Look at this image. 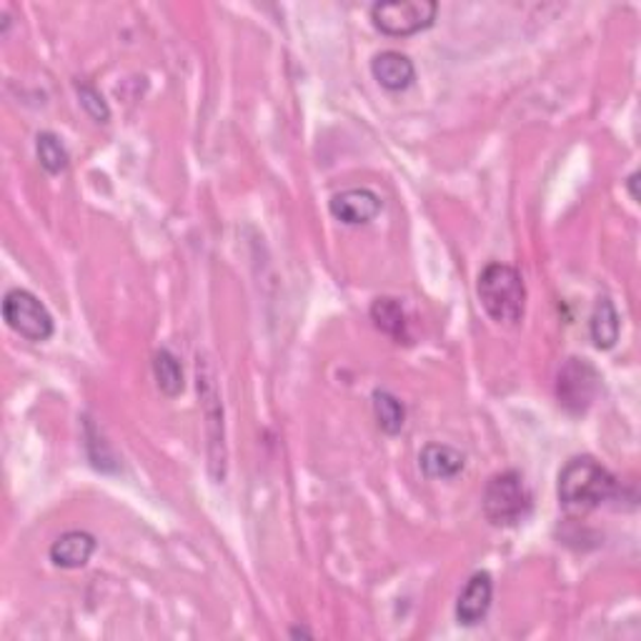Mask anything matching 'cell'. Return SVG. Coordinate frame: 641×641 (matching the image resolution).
Segmentation results:
<instances>
[{
  "mask_svg": "<svg viewBox=\"0 0 641 641\" xmlns=\"http://www.w3.org/2000/svg\"><path fill=\"white\" fill-rule=\"evenodd\" d=\"M619 494V481L592 457H573L559 471L556 496L569 513H589Z\"/></svg>",
  "mask_w": 641,
  "mask_h": 641,
  "instance_id": "cell-1",
  "label": "cell"
},
{
  "mask_svg": "<svg viewBox=\"0 0 641 641\" xmlns=\"http://www.w3.org/2000/svg\"><path fill=\"white\" fill-rule=\"evenodd\" d=\"M476 297L486 316L499 326H519L527 314V283L519 268L509 264H488L479 274Z\"/></svg>",
  "mask_w": 641,
  "mask_h": 641,
  "instance_id": "cell-2",
  "label": "cell"
},
{
  "mask_svg": "<svg viewBox=\"0 0 641 641\" xmlns=\"http://www.w3.org/2000/svg\"><path fill=\"white\" fill-rule=\"evenodd\" d=\"M481 509L492 527L511 529L519 527L531 513V492L519 471H499L486 481Z\"/></svg>",
  "mask_w": 641,
  "mask_h": 641,
  "instance_id": "cell-3",
  "label": "cell"
},
{
  "mask_svg": "<svg viewBox=\"0 0 641 641\" xmlns=\"http://www.w3.org/2000/svg\"><path fill=\"white\" fill-rule=\"evenodd\" d=\"M371 23L389 38H409L428 31L436 23L438 5L434 0H384L371 5Z\"/></svg>",
  "mask_w": 641,
  "mask_h": 641,
  "instance_id": "cell-4",
  "label": "cell"
},
{
  "mask_svg": "<svg viewBox=\"0 0 641 641\" xmlns=\"http://www.w3.org/2000/svg\"><path fill=\"white\" fill-rule=\"evenodd\" d=\"M198 396L206 413V436H208V471L216 484L226 479V432H223V403L218 396L216 374L206 359L198 353Z\"/></svg>",
  "mask_w": 641,
  "mask_h": 641,
  "instance_id": "cell-5",
  "label": "cell"
},
{
  "mask_svg": "<svg viewBox=\"0 0 641 641\" xmlns=\"http://www.w3.org/2000/svg\"><path fill=\"white\" fill-rule=\"evenodd\" d=\"M598 391H602V374L586 359H567L556 376V399L564 411L581 416L592 409Z\"/></svg>",
  "mask_w": 641,
  "mask_h": 641,
  "instance_id": "cell-6",
  "label": "cell"
},
{
  "mask_svg": "<svg viewBox=\"0 0 641 641\" xmlns=\"http://www.w3.org/2000/svg\"><path fill=\"white\" fill-rule=\"evenodd\" d=\"M3 318L8 328H13L15 334L23 336L28 341H48L56 331L53 316L46 309V303L40 301L36 293L25 289H11L3 297Z\"/></svg>",
  "mask_w": 641,
  "mask_h": 641,
  "instance_id": "cell-7",
  "label": "cell"
},
{
  "mask_svg": "<svg viewBox=\"0 0 641 641\" xmlns=\"http://www.w3.org/2000/svg\"><path fill=\"white\" fill-rule=\"evenodd\" d=\"M384 201L371 189H349L328 201V210L343 226H366L382 214Z\"/></svg>",
  "mask_w": 641,
  "mask_h": 641,
  "instance_id": "cell-8",
  "label": "cell"
},
{
  "mask_svg": "<svg viewBox=\"0 0 641 641\" xmlns=\"http://www.w3.org/2000/svg\"><path fill=\"white\" fill-rule=\"evenodd\" d=\"M494 602V579L488 571L471 573L467 586L461 589L457 598V621L461 627H479L486 619Z\"/></svg>",
  "mask_w": 641,
  "mask_h": 641,
  "instance_id": "cell-9",
  "label": "cell"
},
{
  "mask_svg": "<svg viewBox=\"0 0 641 641\" xmlns=\"http://www.w3.org/2000/svg\"><path fill=\"white\" fill-rule=\"evenodd\" d=\"M371 75L374 81L389 93L409 90L416 83V65L409 56L399 53V50H382L371 61Z\"/></svg>",
  "mask_w": 641,
  "mask_h": 641,
  "instance_id": "cell-10",
  "label": "cell"
},
{
  "mask_svg": "<svg viewBox=\"0 0 641 641\" xmlns=\"http://www.w3.org/2000/svg\"><path fill=\"white\" fill-rule=\"evenodd\" d=\"M98 542L96 536L88 534V531H65L50 544V561L56 564L58 569H81L90 561V556L96 554Z\"/></svg>",
  "mask_w": 641,
  "mask_h": 641,
  "instance_id": "cell-11",
  "label": "cell"
},
{
  "mask_svg": "<svg viewBox=\"0 0 641 641\" xmlns=\"http://www.w3.org/2000/svg\"><path fill=\"white\" fill-rule=\"evenodd\" d=\"M463 467H467L463 453L449 444H426L419 453V469L426 479H457Z\"/></svg>",
  "mask_w": 641,
  "mask_h": 641,
  "instance_id": "cell-12",
  "label": "cell"
},
{
  "mask_svg": "<svg viewBox=\"0 0 641 641\" xmlns=\"http://www.w3.org/2000/svg\"><path fill=\"white\" fill-rule=\"evenodd\" d=\"M371 320L384 336H389L394 343H411L409 316L403 311L399 299L382 297L371 303Z\"/></svg>",
  "mask_w": 641,
  "mask_h": 641,
  "instance_id": "cell-13",
  "label": "cell"
},
{
  "mask_svg": "<svg viewBox=\"0 0 641 641\" xmlns=\"http://www.w3.org/2000/svg\"><path fill=\"white\" fill-rule=\"evenodd\" d=\"M589 334H592V341L598 351H612L617 346L621 334V318L609 297H602L596 301L592 320H589Z\"/></svg>",
  "mask_w": 641,
  "mask_h": 641,
  "instance_id": "cell-14",
  "label": "cell"
},
{
  "mask_svg": "<svg viewBox=\"0 0 641 641\" xmlns=\"http://www.w3.org/2000/svg\"><path fill=\"white\" fill-rule=\"evenodd\" d=\"M371 409H374V419L378 428L386 436H399L407 426V407L399 396H394L386 389H376L374 396H371Z\"/></svg>",
  "mask_w": 641,
  "mask_h": 641,
  "instance_id": "cell-15",
  "label": "cell"
},
{
  "mask_svg": "<svg viewBox=\"0 0 641 641\" xmlns=\"http://www.w3.org/2000/svg\"><path fill=\"white\" fill-rule=\"evenodd\" d=\"M154 378L160 394L168 396V399H176V396H181L185 389L181 361L168 349H158L154 353Z\"/></svg>",
  "mask_w": 641,
  "mask_h": 641,
  "instance_id": "cell-16",
  "label": "cell"
},
{
  "mask_svg": "<svg viewBox=\"0 0 641 641\" xmlns=\"http://www.w3.org/2000/svg\"><path fill=\"white\" fill-rule=\"evenodd\" d=\"M36 156L40 160V166H44L50 176H61V173L69 171V166H71L69 148H65L63 141L50 131L38 133Z\"/></svg>",
  "mask_w": 641,
  "mask_h": 641,
  "instance_id": "cell-17",
  "label": "cell"
},
{
  "mask_svg": "<svg viewBox=\"0 0 641 641\" xmlns=\"http://www.w3.org/2000/svg\"><path fill=\"white\" fill-rule=\"evenodd\" d=\"M78 98H81L83 111H86L93 118V121H96V123L111 121V108H108L106 98L100 96V90L96 86H90V83H83V86H78Z\"/></svg>",
  "mask_w": 641,
  "mask_h": 641,
  "instance_id": "cell-18",
  "label": "cell"
},
{
  "mask_svg": "<svg viewBox=\"0 0 641 641\" xmlns=\"http://www.w3.org/2000/svg\"><path fill=\"white\" fill-rule=\"evenodd\" d=\"M637 181H639V173H637V171H634V173H631V176H629V179H627V189H629V193H631V198H634V201H639V191H637Z\"/></svg>",
  "mask_w": 641,
  "mask_h": 641,
  "instance_id": "cell-19",
  "label": "cell"
},
{
  "mask_svg": "<svg viewBox=\"0 0 641 641\" xmlns=\"http://www.w3.org/2000/svg\"><path fill=\"white\" fill-rule=\"evenodd\" d=\"M289 634H291L293 639H301V637H303V639H311V637H314V634H311V631H309V629H301V627H297V629H291V631H289Z\"/></svg>",
  "mask_w": 641,
  "mask_h": 641,
  "instance_id": "cell-20",
  "label": "cell"
}]
</instances>
